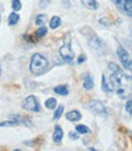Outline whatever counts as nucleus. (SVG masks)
<instances>
[{
    "label": "nucleus",
    "instance_id": "f257e3e1",
    "mask_svg": "<svg viewBox=\"0 0 132 151\" xmlns=\"http://www.w3.org/2000/svg\"><path fill=\"white\" fill-rule=\"evenodd\" d=\"M30 70L34 76H42L49 70V62L42 54H33L31 58Z\"/></svg>",
    "mask_w": 132,
    "mask_h": 151
},
{
    "label": "nucleus",
    "instance_id": "f03ea898",
    "mask_svg": "<svg viewBox=\"0 0 132 151\" xmlns=\"http://www.w3.org/2000/svg\"><path fill=\"white\" fill-rule=\"evenodd\" d=\"M131 78H130V76H127L126 73H124L121 70L119 71H115L114 73L111 74V77H110V87L112 90H115L117 88H125L126 87V84L130 83Z\"/></svg>",
    "mask_w": 132,
    "mask_h": 151
},
{
    "label": "nucleus",
    "instance_id": "7ed1b4c3",
    "mask_svg": "<svg viewBox=\"0 0 132 151\" xmlns=\"http://www.w3.org/2000/svg\"><path fill=\"white\" fill-rule=\"evenodd\" d=\"M22 107L26 111H32V112H41V106L38 99H37L34 95H30L27 96L23 101H22Z\"/></svg>",
    "mask_w": 132,
    "mask_h": 151
},
{
    "label": "nucleus",
    "instance_id": "20e7f679",
    "mask_svg": "<svg viewBox=\"0 0 132 151\" xmlns=\"http://www.w3.org/2000/svg\"><path fill=\"white\" fill-rule=\"evenodd\" d=\"M88 43H89V48L94 51V52H97V54H99V55H103L105 52V44L103 43L98 37H96V35H92L89 39H88Z\"/></svg>",
    "mask_w": 132,
    "mask_h": 151
},
{
    "label": "nucleus",
    "instance_id": "39448f33",
    "mask_svg": "<svg viewBox=\"0 0 132 151\" xmlns=\"http://www.w3.org/2000/svg\"><path fill=\"white\" fill-rule=\"evenodd\" d=\"M86 109H88L93 113H97L99 116H107L108 115V111L104 106V104L102 101H98V100H94V101H91L89 104H87Z\"/></svg>",
    "mask_w": 132,
    "mask_h": 151
},
{
    "label": "nucleus",
    "instance_id": "423d86ee",
    "mask_svg": "<svg viewBox=\"0 0 132 151\" xmlns=\"http://www.w3.org/2000/svg\"><path fill=\"white\" fill-rule=\"evenodd\" d=\"M117 56H119V59H120V61H121V63H122V66L127 70V71H131V68H132V62H131V56H130V54L122 48L121 45H119V48H117Z\"/></svg>",
    "mask_w": 132,
    "mask_h": 151
},
{
    "label": "nucleus",
    "instance_id": "0eeeda50",
    "mask_svg": "<svg viewBox=\"0 0 132 151\" xmlns=\"http://www.w3.org/2000/svg\"><path fill=\"white\" fill-rule=\"evenodd\" d=\"M59 54L60 56L62 58V60L65 62H71L75 58V55L71 50V45L69 43H65L62 46H60V49H59Z\"/></svg>",
    "mask_w": 132,
    "mask_h": 151
},
{
    "label": "nucleus",
    "instance_id": "6e6552de",
    "mask_svg": "<svg viewBox=\"0 0 132 151\" xmlns=\"http://www.w3.org/2000/svg\"><path fill=\"white\" fill-rule=\"evenodd\" d=\"M64 138V132L60 126H55L54 133H53V141L54 143H61V140Z\"/></svg>",
    "mask_w": 132,
    "mask_h": 151
},
{
    "label": "nucleus",
    "instance_id": "1a4fd4ad",
    "mask_svg": "<svg viewBox=\"0 0 132 151\" xmlns=\"http://www.w3.org/2000/svg\"><path fill=\"white\" fill-rule=\"evenodd\" d=\"M83 88L86 90H92L94 88V82L91 74H86L83 77Z\"/></svg>",
    "mask_w": 132,
    "mask_h": 151
},
{
    "label": "nucleus",
    "instance_id": "9d476101",
    "mask_svg": "<svg viewBox=\"0 0 132 151\" xmlns=\"http://www.w3.org/2000/svg\"><path fill=\"white\" fill-rule=\"evenodd\" d=\"M81 117H82L81 116V112L77 111V110H72V111L66 113V118H67L70 122H77V121L81 119Z\"/></svg>",
    "mask_w": 132,
    "mask_h": 151
},
{
    "label": "nucleus",
    "instance_id": "9b49d317",
    "mask_svg": "<svg viewBox=\"0 0 132 151\" xmlns=\"http://www.w3.org/2000/svg\"><path fill=\"white\" fill-rule=\"evenodd\" d=\"M81 1L87 9H89V10H97L98 9V3L96 0H81Z\"/></svg>",
    "mask_w": 132,
    "mask_h": 151
},
{
    "label": "nucleus",
    "instance_id": "f8f14e48",
    "mask_svg": "<svg viewBox=\"0 0 132 151\" xmlns=\"http://www.w3.org/2000/svg\"><path fill=\"white\" fill-rule=\"evenodd\" d=\"M18 21H20V15L16 14V11H14V12H11L10 15H9V20H7L9 26H15Z\"/></svg>",
    "mask_w": 132,
    "mask_h": 151
},
{
    "label": "nucleus",
    "instance_id": "ddd939ff",
    "mask_svg": "<svg viewBox=\"0 0 132 151\" xmlns=\"http://www.w3.org/2000/svg\"><path fill=\"white\" fill-rule=\"evenodd\" d=\"M54 91L59 95H67L69 94V87L66 84H62V86H58L54 88Z\"/></svg>",
    "mask_w": 132,
    "mask_h": 151
},
{
    "label": "nucleus",
    "instance_id": "4468645a",
    "mask_svg": "<svg viewBox=\"0 0 132 151\" xmlns=\"http://www.w3.org/2000/svg\"><path fill=\"white\" fill-rule=\"evenodd\" d=\"M122 11H124L127 16L132 15V0H125L124 6H122Z\"/></svg>",
    "mask_w": 132,
    "mask_h": 151
},
{
    "label": "nucleus",
    "instance_id": "2eb2a0df",
    "mask_svg": "<svg viewBox=\"0 0 132 151\" xmlns=\"http://www.w3.org/2000/svg\"><path fill=\"white\" fill-rule=\"evenodd\" d=\"M50 28L51 29H56L58 27H60L61 26V18L59 17V16H54V17H51V20H50Z\"/></svg>",
    "mask_w": 132,
    "mask_h": 151
},
{
    "label": "nucleus",
    "instance_id": "dca6fc26",
    "mask_svg": "<svg viewBox=\"0 0 132 151\" xmlns=\"http://www.w3.org/2000/svg\"><path fill=\"white\" fill-rule=\"evenodd\" d=\"M102 89H103V91H107V93H111V91H112L110 84L107 83L105 76H102Z\"/></svg>",
    "mask_w": 132,
    "mask_h": 151
},
{
    "label": "nucleus",
    "instance_id": "f3484780",
    "mask_svg": "<svg viewBox=\"0 0 132 151\" xmlns=\"http://www.w3.org/2000/svg\"><path fill=\"white\" fill-rule=\"evenodd\" d=\"M76 132L78 134H87V133H89V128L87 127V126H83V124H77L76 126Z\"/></svg>",
    "mask_w": 132,
    "mask_h": 151
},
{
    "label": "nucleus",
    "instance_id": "a211bd4d",
    "mask_svg": "<svg viewBox=\"0 0 132 151\" xmlns=\"http://www.w3.org/2000/svg\"><path fill=\"white\" fill-rule=\"evenodd\" d=\"M45 107L48 110H54L56 107V100L54 98H50L45 101Z\"/></svg>",
    "mask_w": 132,
    "mask_h": 151
},
{
    "label": "nucleus",
    "instance_id": "6ab92c4d",
    "mask_svg": "<svg viewBox=\"0 0 132 151\" xmlns=\"http://www.w3.org/2000/svg\"><path fill=\"white\" fill-rule=\"evenodd\" d=\"M46 32H48V29H46V27H44V26H41V28H38V29L36 31L34 35H36L37 38H43V37L46 34Z\"/></svg>",
    "mask_w": 132,
    "mask_h": 151
},
{
    "label": "nucleus",
    "instance_id": "aec40b11",
    "mask_svg": "<svg viewBox=\"0 0 132 151\" xmlns=\"http://www.w3.org/2000/svg\"><path fill=\"white\" fill-rule=\"evenodd\" d=\"M11 6H12V10L14 11H20L21 7H22V4L20 0H12L11 1Z\"/></svg>",
    "mask_w": 132,
    "mask_h": 151
},
{
    "label": "nucleus",
    "instance_id": "412c9836",
    "mask_svg": "<svg viewBox=\"0 0 132 151\" xmlns=\"http://www.w3.org/2000/svg\"><path fill=\"white\" fill-rule=\"evenodd\" d=\"M62 112H64V106H59L58 110H56L55 113H54V119H59L62 115Z\"/></svg>",
    "mask_w": 132,
    "mask_h": 151
},
{
    "label": "nucleus",
    "instance_id": "4be33fe9",
    "mask_svg": "<svg viewBox=\"0 0 132 151\" xmlns=\"http://www.w3.org/2000/svg\"><path fill=\"white\" fill-rule=\"evenodd\" d=\"M44 20H45V15H38L37 18H36V24L43 26L44 24Z\"/></svg>",
    "mask_w": 132,
    "mask_h": 151
},
{
    "label": "nucleus",
    "instance_id": "5701e85b",
    "mask_svg": "<svg viewBox=\"0 0 132 151\" xmlns=\"http://www.w3.org/2000/svg\"><path fill=\"white\" fill-rule=\"evenodd\" d=\"M125 107H126L127 113H128V115H131V113H132V101H131V100H127Z\"/></svg>",
    "mask_w": 132,
    "mask_h": 151
},
{
    "label": "nucleus",
    "instance_id": "b1692460",
    "mask_svg": "<svg viewBox=\"0 0 132 151\" xmlns=\"http://www.w3.org/2000/svg\"><path fill=\"white\" fill-rule=\"evenodd\" d=\"M109 68L112 71V72H115V71H119L120 70V67L117 65H115L114 62H109Z\"/></svg>",
    "mask_w": 132,
    "mask_h": 151
},
{
    "label": "nucleus",
    "instance_id": "393cba45",
    "mask_svg": "<svg viewBox=\"0 0 132 151\" xmlns=\"http://www.w3.org/2000/svg\"><path fill=\"white\" fill-rule=\"evenodd\" d=\"M124 1H125V0H114L115 5H116L119 9H121V10H122V6H124Z\"/></svg>",
    "mask_w": 132,
    "mask_h": 151
},
{
    "label": "nucleus",
    "instance_id": "a878e982",
    "mask_svg": "<svg viewBox=\"0 0 132 151\" xmlns=\"http://www.w3.org/2000/svg\"><path fill=\"white\" fill-rule=\"evenodd\" d=\"M70 138L71 139H73V140H77L78 139V133H77V132H70Z\"/></svg>",
    "mask_w": 132,
    "mask_h": 151
},
{
    "label": "nucleus",
    "instance_id": "bb28decb",
    "mask_svg": "<svg viewBox=\"0 0 132 151\" xmlns=\"http://www.w3.org/2000/svg\"><path fill=\"white\" fill-rule=\"evenodd\" d=\"M100 23H104V26H109V24H110V21L108 20V18H102Z\"/></svg>",
    "mask_w": 132,
    "mask_h": 151
},
{
    "label": "nucleus",
    "instance_id": "cd10ccee",
    "mask_svg": "<svg viewBox=\"0 0 132 151\" xmlns=\"http://www.w3.org/2000/svg\"><path fill=\"white\" fill-rule=\"evenodd\" d=\"M84 60H86V56H84V55H81L80 58H78V60H77V62H78V63H82Z\"/></svg>",
    "mask_w": 132,
    "mask_h": 151
},
{
    "label": "nucleus",
    "instance_id": "c85d7f7f",
    "mask_svg": "<svg viewBox=\"0 0 132 151\" xmlns=\"http://www.w3.org/2000/svg\"><path fill=\"white\" fill-rule=\"evenodd\" d=\"M62 1H64V4H69L70 0H62Z\"/></svg>",
    "mask_w": 132,
    "mask_h": 151
},
{
    "label": "nucleus",
    "instance_id": "c756f323",
    "mask_svg": "<svg viewBox=\"0 0 132 151\" xmlns=\"http://www.w3.org/2000/svg\"><path fill=\"white\" fill-rule=\"evenodd\" d=\"M0 76H1V67H0Z\"/></svg>",
    "mask_w": 132,
    "mask_h": 151
},
{
    "label": "nucleus",
    "instance_id": "7c9ffc66",
    "mask_svg": "<svg viewBox=\"0 0 132 151\" xmlns=\"http://www.w3.org/2000/svg\"><path fill=\"white\" fill-rule=\"evenodd\" d=\"M0 22H1V16H0Z\"/></svg>",
    "mask_w": 132,
    "mask_h": 151
}]
</instances>
